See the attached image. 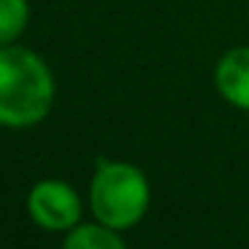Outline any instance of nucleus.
I'll return each instance as SVG.
<instances>
[{
  "mask_svg": "<svg viewBox=\"0 0 249 249\" xmlns=\"http://www.w3.org/2000/svg\"><path fill=\"white\" fill-rule=\"evenodd\" d=\"M56 81L40 54L22 46H0V126L27 129L51 113Z\"/></svg>",
  "mask_w": 249,
  "mask_h": 249,
  "instance_id": "obj_1",
  "label": "nucleus"
},
{
  "mask_svg": "<svg viewBox=\"0 0 249 249\" xmlns=\"http://www.w3.org/2000/svg\"><path fill=\"white\" fill-rule=\"evenodd\" d=\"M89 206L97 222L113 231H129L147 214L150 182L134 163L99 158L89 188Z\"/></svg>",
  "mask_w": 249,
  "mask_h": 249,
  "instance_id": "obj_2",
  "label": "nucleus"
},
{
  "mask_svg": "<svg viewBox=\"0 0 249 249\" xmlns=\"http://www.w3.org/2000/svg\"><path fill=\"white\" fill-rule=\"evenodd\" d=\"M30 220L51 233H67L81 222V196L65 179H40L27 193Z\"/></svg>",
  "mask_w": 249,
  "mask_h": 249,
  "instance_id": "obj_3",
  "label": "nucleus"
},
{
  "mask_svg": "<svg viewBox=\"0 0 249 249\" xmlns=\"http://www.w3.org/2000/svg\"><path fill=\"white\" fill-rule=\"evenodd\" d=\"M214 86L228 105L249 113V46L222 54L214 67Z\"/></svg>",
  "mask_w": 249,
  "mask_h": 249,
  "instance_id": "obj_4",
  "label": "nucleus"
},
{
  "mask_svg": "<svg viewBox=\"0 0 249 249\" xmlns=\"http://www.w3.org/2000/svg\"><path fill=\"white\" fill-rule=\"evenodd\" d=\"M62 249H129L121 238V231L102 225V222H78L67 231Z\"/></svg>",
  "mask_w": 249,
  "mask_h": 249,
  "instance_id": "obj_5",
  "label": "nucleus"
},
{
  "mask_svg": "<svg viewBox=\"0 0 249 249\" xmlns=\"http://www.w3.org/2000/svg\"><path fill=\"white\" fill-rule=\"evenodd\" d=\"M30 22L27 0H0V46H11L19 40Z\"/></svg>",
  "mask_w": 249,
  "mask_h": 249,
  "instance_id": "obj_6",
  "label": "nucleus"
}]
</instances>
